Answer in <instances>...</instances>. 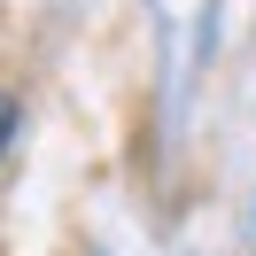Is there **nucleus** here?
I'll return each instance as SVG.
<instances>
[{"mask_svg": "<svg viewBox=\"0 0 256 256\" xmlns=\"http://www.w3.org/2000/svg\"><path fill=\"white\" fill-rule=\"evenodd\" d=\"M8 124H16V109H8V101H0V148H8Z\"/></svg>", "mask_w": 256, "mask_h": 256, "instance_id": "f257e3e1", "label": "nucleus"}]
</instances>
